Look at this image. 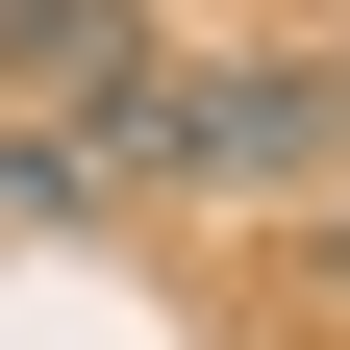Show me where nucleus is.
Listing matches in <instances>:
<instances>
[{
  "instance_id": "f257e3e1",
  "label": "nucleus",
  "mask_w": 350,
  "mask_h": 350,
  "mask_svg": "<svg viewBox=\"0 0 350 350\" xmlns=\"http://www.w3.org/2000/svg\"><path fill=\"white\" fill-rule=\"evenodd\" d=\"M150 175H175V200H325V175H350V51H175Z\"/></svg>"
},
{
  "instance_id": "f03ea898",
  "label": "nucleus",
  "mask_w": 350,
  "mask_h": 350,
  "mask_svg": "<svg viewBox=\"0 0 350 350\" xmlns=\"http://www.w3.org/2000/svg\"><path fill=\"white\" fill-rule=\"evenodd\" d=\"M300 250H325V300H350V175H325V200H300Z\"/></svg>"
}]
</instances>
